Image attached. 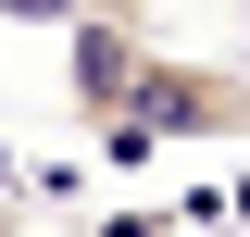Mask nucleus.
Instances as JSON below:
<instances>
[{
  "label": "nucleus",
  "instance_id": "f257e3e1",
  "mask_svg": "<svg viewBox=\"0 0 250 237\" xmlns=\"http://www.w3.org/2000/svg\"><path fill=\"white\" fill-rule=\"evenodd\" d=\"M163 138H250V62H200V50H150L125 113L100 125V162H150Z\"/></svg>",
  "mask_w": 250,
  "mask_h": 237
},
{
  "label": "nucleus",
  "instance_id": "f03ea898",
  "mask_svg": "<svg viewBox=\"0 0 250 237\" xmlns=\"http://www.w3.org/2000/svg\"><path fill=\"white\" fill-rule=\"evenodd\" d=\"M163 50V25L150 13H75V25H62V100H75V125H113L125 113V88H138V62Z\"/></svg>",
  "mask_w": 250,
  "mask_h": 237
},
{
  "label": "nucleus",
  "instance_id": "7ed1b4c3",
  "mask_svg": "<svg viewBox=\"0 0 250 237\" xmlns=\"http://www.w3.org/2000/svg\"><path fill=\"white\" fill-rule=\"evenodd\" d=\"M238 38H250V13H238ZM238 62H250V50H238Z\"/></svg>",
  "mask_w": 250,
  "mask_h": 237
}]
</instances>
